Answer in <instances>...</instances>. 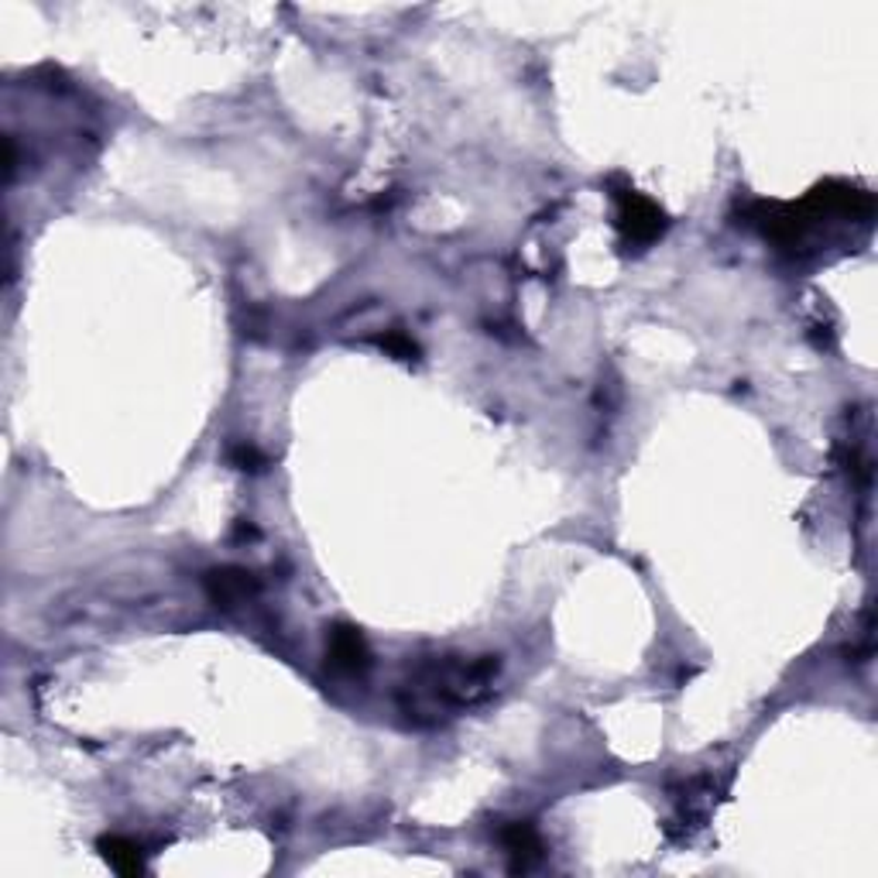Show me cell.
Here are the masks:
<instances>
[{
	"label": "cell",
	"instance_id": "obj_7",
	"mask_svg": "<svg viewBox=\"0 0 878 878\" xmlns=\"http://www.w3.org/2000/svg\"><path fill=\"white\" fill-rule=\"evenodd\" d=\"M378 344H381L388 354L401 357V360H416V357H419V347H416V340H409L406 334H388V337H381Z\"/></svg>",
	"mask_w": 878,
	"mask_h": 878
},
{
	"label": "cell",
	"instance_id": "obj_6",
	"mask_svg": "<svg viewBox=\"0 0 878 878\" xmlns=\"http://www.w3.org/2000/svg\"><path fill=\"white\" fill-rule=\"evenodd\" d=\"M100 855L110 861V868H118L121 875H137V871H144V855H141V848L134 845L131 837H103L100 840Z\"/></svg>",
	"mask_w": 878,
	"mask_h": 878
},
{
	"label": "cell",
	"instance_id": "obj_5",
	"mask_svg": "<svg viewBox=\"0 0 878 878\" xmlns=\"http://www.w3.org/2000/svg\"><path fill=\"white\" fill-rule=\"evenodd\" d=\"M501 845L504 851L515 858V868H529L539 855H542V837L532 824L519 820V824H508L501 830Z\"/></svg>",
	"mask_w": 878,
	"mask_h": 878
},
{
	"label": "cell",
	"instance_id": "obj_8",
	"mask_svg": "<svg viewBox=\"0 0 878 878\" xmlns=\"http://www.w3.org/2000/svg\"><path fill=\"white\" fill-rule=\"evenodd\" d=\"M227 457H231V463H234L237 470H262V467H265V457H262L258 450H254L251 443H241V447H234Z\"/></svg>",
	"mask_w": 878,
	"mask_h": 878
},
{
	"label": "cell",
	"instance_id": "obj_1",
	"mask_svg": "<svg viewBox=\"0 0 878 878\" xmlns=\"http://www.w3.org/2000/svg\"><path fill=\"white\" fill-rule=\"evenodd\" d=\"M494 676H498V658L491 655L473 658V663L447 658V663L422 670V676L409 690H416V697L429 711H453V707H467L473 701H481L491 690Z\"/></svg>",
	"mask_w": 878,
	"mask_h": 878
},
{
	"label": "cell",
	"instance_id": "obj_2",
	"mask_svg": "<svg viewBox=\"0 0 878 878\" xmlns=\"http://www.w3.org/2000/svg\"><path fill=\"white\" fill-rule=\"evenodd\" d=\"M617 227L629 244H649L666 231V213L635 190L617 193Z\"/></svg>",
	"mask_w": 878,
	"mask_h": 878
},
{
	"label": "cell",
	"instance_id": "obj_3",
	"mask_svg": "<svg viewBox=\"0 0 878 878\" xmlns=\"http://www.w3.org/2000/svg\"><path fill=\"white\" fill-rule=\"evenodd\" d=\"M203 588H206V598L216 608L227 611V608H237L247 598L258 594V580H254V573H247L241 566H220V570H210L206 573Z\"/></svg>",
	"mask_w": 878,
	"mask_h": 878
},
{
	"label": "cell",
	"instance_id": "obj_4",
	"mask_svg": "<svg viewBox=\"0 0 878 878\" xmlns=\"http://www.w3.org/2000/svg\"><path fill=\"white\" fill-rule=\"evenodd\" d=\"M326 658H329V666L340 670V673H364L371 666L368 642H364V635L350 625H337L334 632H329Z\"/></svg>",
	"mask_w": 878,
	"mask_h": 878
}]
</instances>
